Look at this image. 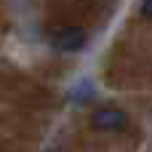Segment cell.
<instances>
[{
  "instance_id": "cell-1",
  "label": "cell",
  "mask_w": 152,
  "mask_h": 152,
  "mask_svg": "<svg viewBox=\"0 0 152 152\" xmlns=\"http://www.w3.org/2000/svg\"><path fill=\"white\" fill-rule=\"evenodd\" d=\"M51 45L56 51H64V53L80 51L86 45V29L83 27H61L51 35Z\"/></svg>"
},
{
  "instance_id": "cell-2",
  "label": "cell",
  "mask_w": 152,
  "mask_h": 152,
  "mask_svg": "<svg viewBox=\"0 0 152 152\" xmlns=\"http://www.w3.org/2000/svg\"><path fill=\"white\" fill-rule=\"evenodd\" d=\"M91 120H94V128L99 131H123L128 126V115L118 107H102L94 112Z\"/></svg>"
},
{
  "instance_id": "cell-3",
  "label": "cell",
  "mask_w": 152,
  "mask_h": 152,
  "mask_svg": "<svg viewBox=\"0 0 152 152\" xmlns=\"http://www.w3.org/2000/svg\"><path fill=\"white\" fill-rule=\"evenodd\" d=\"M142 13L147 19H152V0H142Z\"/></svg>"
},
{
  "instance_id": "cell-4",
  "label": "cell",
  "mask_w": 152,
  "mask_h": 152,
  "mask_svg": "<svg viewBox=\"0 0 152 152\" xmlns=\"http://www.w3.org/2000/svg\"><path fill=\"white\" fill-rule=\"evenodd\" d=\"M48 152H56V150H48Z\"/></svg>"
}]
</instances>
